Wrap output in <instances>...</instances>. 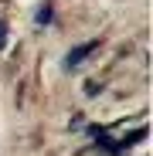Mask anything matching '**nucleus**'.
Wrapping results in <instances>:
<instances>
[{
  "label": "nucleus",
  "instance_id": "f257e3e1",
  "mask_svg": "<svg viewBox=\"0 0 153 156\" xmlns=\"http://www.w3.org/2000/svg\"><path fill=\"white\" fill-rule=\"evenodd\" d=\"M95 48H99V41H89V44H78V48H75L71 55L65 58V68H78V65H82V58H89V55H92Z\"/></svg>",
  "mask_w": 153,
  "mask_h": 156
},
{
  "label": "nucleus",
  "instance_id": "f03ea898",
  "mask_svg": "<svg viewBox=\"0 0 153 156\" xmlns=\"http://www.w3.org/2000/svg\"><path fill=\"white\" fill-rule=\"evenodd\" d=\"M140 139H146V129H140V133H129V136L122 139V149H126V146H136Z\"/></svg>",
  "mask_w": 153,
  "mask_h": 156
},
{
  "label": "nucleus",
  "instance_id": "7ed1b4c3",
  "mask_svg": "<svg viewBox=\"0 0 153 156\" xmlns=\"http://www.w3.org/2000/svg\"><path fill=\"white\" fill-rule=\"evenodd\" d=\"M38 20H41V24H48V20H51V7H41V14H38Z\"/></svg>",
  "mask_w": 153,
  "mask_h": 156
},
{
  "label": "nucleus",
  "instance_id": "20e7f679",
  "mask_svg": "<svg viewBox=\"0 0 153 156\" xmlns=\"http://www.w3.org/2000/svg\"><path fill=\"white\" fill-rule=\"evenodd\" d=\"M7 44V24H0V48Z\"/></svg>",
  "mask_w": 153,
  "mask_h": 156
}]
</instances>
